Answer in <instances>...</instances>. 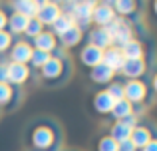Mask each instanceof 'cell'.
I'll list each match as a JSON object with an SVG mask.
<instances>
[{
    "label": "cell",
    "mask_w": 157,
    "mask_h": 151,
    "mask_svg": "<svg viewBox=\"0 0 157 151\" xmlns=\"http://www.w3.org/2000/svg\"><path fill=\"white\" fill-rule=\"evenodd\" d=\"M62 143V127L52 117H38L24 131V145L28 151H60Z\"/></svg>",
    "instance_id": "cell-1"
},
{
    "label": "cell",
    "mask_w": 157,
    "mask_h": 151,
    "mask_svg": "<svg viewBox=\"0 0 157 151\" xmlns=\"http://www.w3.org/2000/svg\"><path fill=\"white\" fill-rule=\"evenodd\" d=\"M38 72H40V81L46 88H60L72 77L74 64L68 54L60 52V54H54L42 66V70H38Z\"/></svg>",
    "instance_id": "cell-2"
},
{
    "label": "cell",
    "mask_w": 157,
    "mask_h": 151,
    "mask_svg": "<svg viewBox=\"0 0 157 151\" xmlns=\"http://www.w3.org/2000/svg\"><path fill=\"white\" fill-rule=\"evenodd\" d=\"M123 97L133 105L135 115L143 113L155 101L153 92H151V85H149V80H147V77L123 81Z\"/></svg>",
    "instance_id": "cell-3"
},
{
    "label": "cell",
    "mask_w": 157,
    "mask_h": 151,
    "mask_svg": "<svg viewBox=\"0 0 157 151\" xmlns=\"http://www.w3.org/2000/svg\"><path fill=\"white\" fill-rule=\"evenodd\" d=\"M105 30H107V34L111 36L113 46H117V48H121L123 44H127L129 40L135 38V26L129 24L127 20H123V18H115Z\"/></svg>",
    "instance_id": "cell-4"
},
{
    "label": "cell",
    "mask_w": 157,
    "mask_h": 151,
    "mask_svg": "<svg viewBox=\"0 0 157 151\" xmlns=\"http://www.w3.org/2000/svg\"><path fill=\"white\" fill-rule=\"evenodd\" d=\"M24 100L22 88H14L10 84H0V111H14Z\"/></svg>",
    "instance_id": "cell-5"
},
{
    "label": "cell",
    "mask_w": 157,
    "mask_h": 151,
    "mask_svg": "<svg viewBox=\"0 0 157 151\" xmlns=\"http://www.w3.org/2000/svg\"><path fill=\"white\" fill-rule=\"evenodd\" d=\"M111 6H113V12L117 18H123L127 20L129 24H135L141 20V8L143 4L135 2V0H115V2H111Z\"/></svg>",
    "instance_id": "cell-6"
},
{
    "label": "cell",
    "mask_w": 157,
    "mask_h": 151,
    "mask_svg": "<svg viewBox=\"0 0 157 151\" xmlns=\"http://www.w3.org/2000/svg\"><path fill=\"white\" fill-rule=\"evenodd\" d=\"M94 8H96V2H92V0H80V2H76V8H74V14H72L74 16V24H76L84 34L92 28V12H94Z\"/></svg>",
    "instance_id": "cell-7"
},
{
    "label": "cell",
    "mask_w": 157,
    "mask_h": 151,
    "mask_svg": "<svg viewBox=\"0 0 157 151\" xmlns=\"http://www.w3.org/2000/svg\"><path fill=\"white\" fill-rule=\"evenodd\" d=\"M149 72V64L145 58H137V60H125L119 70V76L123 77V81L127 80H141L147 76Z\"/></svg>",
    "instance_id": "cell-8"
},
{
    "label": "cell",
    "mask_w": 157,
    "mask_h": 151,
    "mask_svg": "<svg viewBox=\"0 0 157 151\" xmlns=\"http://www.w3.org/2000/svg\"><path fill=\"white\" fill-rule=\"evenodd\" d=\"M115 18H117V16H115L113 6H111L109 0H104V2H96V8H94V12H92V26L107 28Z\"/></svg>",
    "instance_id": "cell-9"
},
{
    "label": "cell",
    "mask_w": 157,
    "mask_h": 151,
    "mask_svg": "<svg viewBox=\"0 0 157 151\" xmlns=\"http://www.w3.org/2000/svg\"><path fill=\"white\" fill-rule=\"evenodd\" d=\"M32 44L28 42V40L24 38H16L14 44H12L10 52H8V62L12 64H24V66H28V62H30V56H32Z\"/></svg>",
    "instance_id": "cell-10"
},
{
    "label": "cell",
    "mask_w": 157,
    "mask_h": 151,
    "mask_svg": "<svg viewBox=\"0 0 157 151\" xmlns=\"http://www.w3.org/2000/svg\"><path fill=\"white\" fill-rule=\"evenodd\" d=\"M30 44H32V48H34V50L46 52V54H50V56L64 52V50L60 48V44H58V38H56V34H54L52 30H44L42 34H38Z\"/></svg>",
    "instance_id": "cell-11"
},
{
    "label": "cell",
    "mask_w": 157,
    "mask_h": 151,
    "mask_svg": "<svg viewBox=\"0 0 157 151\" xmlns=\"http://www.w3.org/2000/svg\"><path fill=\"white\" fill-rule=\"evenodd\" d=\"M38 14H36V20L42 24L44 28H52V24L58 20V16L62 14L60 8H58V2H50V0H38Z\"/></svg>",
    "instance_id": "cell-12"
},
{
    "label": "cell",
    "mask_w": 157,
    "mask_h": 151,
    "mask_svg": "<svg viewBox=\"0 0 157 151\" xmlns=\"http://www.w3.org/2000/svg\"><path fill=\"white\" fill-rule=\"evenodd\" d=\"M32 80V70L24 64H12L8 62V84L14 88H22L24 84Z\"/></svg>",
    "instance_id": "cell-13"
},
{
    "label": "cell",
    "mask_w": 157,
    "mask_h": 151,
    "mask_svg": "<svg viewBox=\"0 0 157 151\" xmlns=\"http://www.w3.org/2000/svg\"><path fill=\"white\" fill-rule=\"evenodd\" d=\"M78 60H80V64H82L84 68L92 70V68L100 66V64L104 62V50H100V48H96V46H90V44H86V46L80 48Z\"/></svg>",
    "instance_id": "cell-14"
},
{
    "label": "cell",
    "mask_w": 157,
    "mask_h": 151,
    "mask_svg": "<svg viewBox=\"0 0 157 151\" xmlns=\"http://www.w3.org/2000/svg\"><path fill=\"white\" fill-rule=\"evenodd\" d=\"M86 44H90V46H96L100 48V50H107L109 46H113V42H111V36L107 34L105 28H98V26H92L88 32H86Z\"/></svg>",
    "instance_id": "cell-15"
},
{
    "label": "cell",
    "mask_w": 157,
    "mask_h": 151,
    "mask_svg": "<svg viewBox=\"0 0 157 151\" xmlns=\"http://www.w3.org/2000/svg\"><path fill=\"white\" fill-rule=\"evenodd\" d=\"M86 34L80 30L78 26H72L70 30H66L64 34L58 36V44H60L62 50H72V48H78L82 42H84Z\"/></svg>",
    "instance_id": "cell-16"
},
{
    "label": "cell",
    "mask_w": 157,
    "mask_h": 151,
    "mask_svg": "<svg viewBox=\"0 0 157 151\" xmlns=\"http://www.w3.org/2000/svg\"><path fill=\"white\" fill-rule=\"evenodd\" d=\"M155 137V131H153V127H149V125H143V123H139L137 127H133V131H131V135H129V139H131V143L135 145V149L137 151H141L143 147H145L147 143H149L151 139Z\"/></svg>",
    "instance_id": "cell-17"
},
{
    "label": "cell",
    "mask_w": 157,
    "mask_h": 151,
    "mask_svg": "<svg viewBox=\"0 0 157 151\" xmlns=\"http://www.w3.org/2000/svg\"><path fill=\"white\" fill-rule=\"evenodd\" d=\"M113 97L105 92V89H100V92L94 93V100H92V109L98 113V115H109L111 108H113Z\"/></svg>",
    "instance_id": "cell-18"
},
{
    "label": "cell",
    "mask_w": 157,
    "mask_h": 151,
    "mask_svg": "<svg viewBox=\"0 0 157 151\" xmlns=\"http://www.w3.org/2000/svg\"><path fill=\"white\" fill-rule=\"evenodd\" d=\"M88 77L92 84H98V85H109L111 81L117 77V74H115L113 70H109L107 66H104V64H100V66L92 68V70L88 72Z\"/></svg>",
    "instance_id": "cell-19"
},
{
    "label": "cell",
    "mask_w": 157,
    "mask_h": 151,
    "mask_svg": "<svg viewBox=\"0 0 157 151\" xmlns=\"http://www.w3.org/2000/svg\"><path fill=\"white\" fill-rule=\"evenodd\" d=\"M28 20H30V18H26V16L18 14V12H10V14H8L6 32L12 36V38L24 36V32H26V26H28Z\"/></svg>",
    "instance_id": "cell-20"
},
{
    "label": "cell",
    "mask_w": 157,
    "mask_h": 151,
    "mask_svg": "<svg viewBox=\"0 0 157 151\" xmlns=\"http://www.w3.org/2000/svg\"><path fill=\"white\" fill-rule=\"evenodd\" d=\"M123 62H125V58H123V54H121V48L109 46L107 50H104V62H101V64L107 66L109 70H113L115 74H119Z\"/></svg>",
    "instance_id": "cell-21"
},
{
    "label": "cell",
    "mask_w": 157,
    "mask_h": 151,
    "mask_svg": "<svg viewBox=\"0 0 157 151\" xmlns=\"http://www.w3.org/2000/svg\"><path fill=\"white\" fill-rule=\"evenodd\" d=\"M121 54L125 60H137V58H145V44L141 38L135 36L133 40H129L127 44L121 46Z\"/></svg>",
    "instance_id": "cell-22"
},
{
    "label": "cell",
    "mask_w": 157,
    "mask_h": 151,
    "mask_svg": "<svg viewBox=\"0 0 157 151\" xmlns=\"http://www.w3.org/2000/svg\"><path fill=\"white\" fill-rule=\"evenodd\" d=\"M38 6H40L38 0H14V2L10 4L12 12H18V14L26 16V18H36Z\"/></svg>",
    "instance_id": "cell-23"
},
{
    "label": "cell",
    "mask_w": 157,
    "mask_h": 151,
    "mask_svg": "<svg viewBox=\"0 0 157 151\" xmlns=\"http://www.w3.org/2000/svg\"><path fill=\"white\" fill-rule=\"evenodd\" d=\"M131 131H133V127H131V125H127L125 121H113V123H111V127H109V133H107V135H109L113 141L121 143V141L129 139Z\"/></svg>",
    "instance_id": "cell-24"
},
{
    "label": "cell",
    "mask_w": 157,
    "mask_h": 151,
    "mask_svg": "<svg viewBox=\"0 0 157 151\" xmlns=\"http://www.w3.org/2000/svg\"><path fill=\"white\" fill-rule=\"evenodd\" d=\"M133 105L129 104V101L123 97V100H119V101H115L113 104V108H111V113L109 115L113 117L115 121H121V119H127L129 115H133Z\"/></svg>",
    "instance_id": "cell-25"
},
{
    "label": "cell",
    "mask_w": 157,
    "mask_h": 151,
    "mask_svg": "<svg viewBox=\"0 0 157 151\" xmlns=\"http://www.w3.org/2000/svg\"><path fill=\"white\" fill-rule=\"evenodd\" d=\"M72 26H76V24H74V16L72 14H60L58 20L52 24V32L56 34V38H58L60 34H64V32L70 30Z\"/></svg>",
    "instance_id": "cell-26"
},
{
    "label": "cell",
    "mask_w": 157,
    "mask_h": 151,
    "mask_svg": "<svg viewBox=\"0 0 157 151\" xmlns=\"http://www.w3.org/2000/svg\"><path fill=\"white\" fill-rule=\"evenodd\" d=\"M52 56L46 54V52H40V50H32V56H30V62H28V68L30 70H42V66L50 60Z\"/></svg>",
    "instance_id": "cell-27"
},
{
    "label": "cell",
    "mask_w": 157,
    "mask_h": 151,
    "mask_svg": "<svg viewBox=\"0 0 157 151\" xmlns=\"http://www.w3.org/2000/svg\"><path fill=\"white\" fill-rule=\"evenodd\" d=\"M44 30H46V28H44L38 20H36V18H30V20H28V26H26V32H24V40L32 42V40H34L38 34H42Z\"/></svg>",
    "instance_id": "cell-28"
},
{
    "label": "cell",
    "mask_w": 157,
    "mask_h": 151,
    "mask_svg": "<svg viewBox=\"0 0 157 151\" xmlns=\"http://www.w3.org/2000/svg\"><path fill=\"white\" fill-rule=\"evenodd\" d=\"M105 92L109 93L111 97H113V101H119V100H123V80L115 77V80L111 81L109 85H105Z\"/></svg>",
    "instance_id": "cell-29"
},
{
    "label": "cell",
    "mask_w": 157,
    "mask_h": 151,
    "mask_svg": "<svg viewBox=\"0 0 157 151\" xmlns=\"http://www.w3.org/2000/svg\"><path fill=\"white\" fill-rule=\"evenodd\" d=\"M14 40H16V38H12V36L8 34L6 30H0V58H2L4 54H8V52H10Z\"/></svg>",
    "instance_id": "cell-30"
},
{
    "label": "cell",
    "mask_w": 157,
    "mask_h": 151,
    "mask_svg": "<svg viewBox=\"0 0 157 151\" xmlns=\"http://www.w3.org/2000/svg\"><path fill=\"white\" fill-rule=\"evenodd\" d=\"M98 151H117V141H113L109 135L100 137V141H98Z\"/></svg>",
    "instance_id": "cell-31"
},
{
    "label": "cell",
    "mask_w": 157,
    "mask_h": 151,
    "mask_svg": "<svg viewBox=\"0 0 157 151\" xmlns=\"http://www.w3.org/2000/svg\"><path fill=\"white\" fill-rule=\"evenodd\" d=\"M0 84H8V60L0 58Z\"/></svg>",
    "instance_id": "cell-32"
},
{
    "label": "cell",
    "mask_w": 157,
    "mask_h": 151,
    "mask_svg": "<svg viewBox=\"0 0 157 151\" xmlns=\"http://www.w3.org/2000/svg\"><path fill=\"white\" fill-rule=\"evenodd\" d=\"M149 85H151V92H153V97L157 100V66L153 68V72H151V77H149Z\"/></svg>",
    "instance_id": "cell-33"
},
{
    "label": "cell",
    "mask_w": 157,
    "mask_h": 151,
    "mask_svg": "<svg viewBox=\"0 0 157 151\" xmlns=\"http://www.w3.org/2000/svg\"><path fill=\"white\" fill-rule=\"evenodd\" d=\"M8 14L10 12H6V8L0 4V30H6V24H8Z\"/></svg>",
    "instance_id": "cell-34"
},
{
    "label": "cell",
    "mask_w": 157,
    "mask_h": 151,
    "mask_svg": "<svg viewBox=\"0 0 157 151\" xmlns=\"http://www.w3.org/2000/svg\"><path fill=\"white\" fill-rule=\"evenodd\" d=\"M117 151H137V149L131 143V139H125V141H121V143H117Z\"/></svg>",
    "instance_id": "cell-35"
},
{
    "label": "cell",
    "mask_w": 157,
    "mask_h": 151,
    "mask_svg": "<svg viewBox=\"0 0 157 151\" xmlns=\"http://www.w3.org/2000/svg\"><path fill=\"white\" fill-rule=\"evenodd\" d=\"M149 16H151V20L157 24V0L149 4Z\"/></svg>",
    "instance_id": "cell-36"
},
{
    "label": "cell",
    "mask_w": 157,
    "mask_h": 151,
    "mask_svg": "<svg viewBox=\"0 0 157 151\" xmlns=\"http://www.w3.org/2000/svg\"><path fill=\"white\" fill-rule=\"evenodd\" d=\"M141 151H157V135H155L153 139H151V141H149V143H147Z\"/></svg>",
    "instance_id": "cell-37"
}]
</instances>
